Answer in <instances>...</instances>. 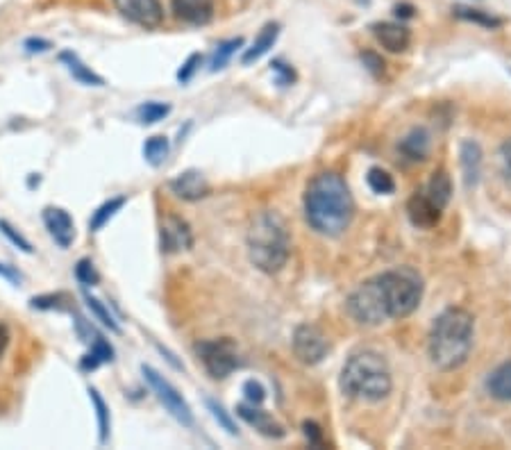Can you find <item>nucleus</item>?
<instances>
[{"label": "nucleus", "instance_id": "1", "mask_svg": "<svg viewBox=\"0 0 511 450\" xmlns=\"http://www.w3.org/2000/svg\"><path fill=\"white\" fill-rule=\"evenodd\" d=\"M305 221L321 237H341L355 218V199L346 180L334 171L314 175L305 189Z\"/></svg>", "mask_w": 511, "mask_h": 450}, {"label": "nucleus", "instance_id": "2", "mask_svg": "<svg viewBox=\"0 0 511 450\" xmlns=\"http://www.w3.org/2000/svg\"><path fill=\"white\" fill-rule=\"evenodd\" d=\"M475 318L462 307H448L446 312L434 318V326L427 339V352L439 371H455L464 367L471 355Z\"/></svg>", "mask_w": 511, "mask_h": 450}, {"label": "nucleus", "instance_id": "3", "mask_svg": "<svg viewBox=\"0 0 511 450\" xmlns=\"http://www.w3.org/2000/svg\"><path fill=\"white\" fill-rule=\"evenodd\" d=\"M246 246L255 268L268 276L282 271L291 255V237L284 218L271 209L253 217L246 234Z\"/></svg>", "mask_w": 511, "mask_h": 450}, {"label": "nucleus", "instance_id": "4", "mask_svg": "<svg viewBox=\"0 0 511 450\" xmlns=\"http://www.w3.org/2000/svg\"><path fill=\"white\" fill-rule=\"evenodd\" d=\"M341 389L355 401H384L393 389L391 369L384 355H380L378 351L353 352L341 371Z\"/></svg>", "mask_w": 511, "mask_h": 450}, {"label": "nucleus", "instance_id": "5", "mask_svg": "<svg viewBox=\"0 0 511 450\" xmlns=\"http://www.w3.org/2000/svg\"><path fill=\"white\" fill-rule=\"evenodd\" d=\"M375 280H378L380 296H382L389 321L407 318L409 314L416 312L423 301V292H425L421 273L409 267H400L380 273V276H375Z\"/></svg>", "mask_w": 511, "mask_h": 450}, {"label": "nucleus", "instance_id": "6", "mask_svg": "<svg viewBox=\"0 0 511 450\" xmlns=\"http://www.w3.org/2000/svg\"><path fill=\"white\" fill-rule=\"evenodd\" d=\"M196 352H198V360L203 361L205 371H207L209 378H214V380H225V378L232 376V373L241 367L237 346H234V342L228 339V336L200 342L198 346H196Z\"/></svg>", "mask_w": 511, "mask_h": 450}, {"label": "nucleus", "instance_id": "7", "mask_svg": "<svg viewBox=\"0 0 511 450\" xmlns=\"http://www.w3.org/2000/svg\"><path fill=\"white\" fill-rule=\"evenodd\" d=\"M141 373H144L146 382H148V386L153 389L155 396H157V401L166 407V412H169L178 423H182V426L187 428L194 426V412H191L189 403L182 398V394H180V391L175 389L162 373L155 371L153 367H146L144 364V367H141Z\"/></svg>", "mask_w": 511, "mask_h": 450}, {"label": "nucleus", "instance_id": "8", "mask_svg": "<svg viewBox=\"0 0 511 450\" xmlns=\"http://www.w3.org/2000/svg\"><path fill=\"white\" fill-rule=\"evenodd\" d=\"M293 355L298 357L303 364H321L330 352V342L328 336L323 335V330L318 326H312V323H303L293 330Z\"/></svg>", "mask_w": 511, "mask_h": 450}, {"label": "nucleus", "instance_id": "9", "mask_svg": "<svg viewBox=\"0 0 511 450\" xmlns=\"http://www.w3.org/2000/svg\"><path fill=\"white\" fill-rule=\"evenodd\" d=\"M114 7L123 19L141 28H159L164 21V7L159 0H114Z\"/></svg>", "mask_w": 511, "mask_h": 450}, {"label": "nucleus", "instance_id": "10", "mask_svg": "<svg viewBox=\"0 0 511 450\" xmlns=\"http://www.w3.org/2000/svg\"><path fill=\"white\" fill-rule=\"evenodd\" d=\"M159 239H162V250L164 252H182L194 248V233L191 225L178 214H166L159 225Z\"/></svg>", "mask_w": 511, "mask_h": 450}, {"label": "nucleus", "instance_id": "11", "mask_svg": "<svg viewBox=\"0 0 511 450\" xmlns=\"http://www.w3.org/2000/svg\"><path fill=\"white\" fill-rule=\"evenodd\" d=\"M171 10L178 21L187 25H207L212 23L214 14H216V7H214V0H171Z\"/></svg>", "mask_w": 511, "mask_h": 450}, {"label": "nucleus", "instance_id": "12", "mask_svg": "<svg viewBox=\"0 0 511 450\" xmlns=\"http://www.w3.org/2000/svg\"><path fill=\"white\" fill-rule=\"evenodd\" d=\"M237 416L239 419H244L250 428H255L259 435L268 437V439H282V437L287 435L282 423H278L273 416L264 412L259 405H250V403L248 405H239Z\"/></svg>", "mask_w": 511, "mask_h": 450}, {"label": "nucleus", "instance_id": "13", "mask_svg": "<svg viewBox=\"0 0 511 450\" xmlns=\"http://www.w3.org/2000/svg\"><path fill=\"white\" fill-rule=\"evenodd\" d=\"M171 191L178 196V199L187 200V203H196V200H203L205 196L209 193V183L200 171L196 168H189V171H184L180 174L178 178H173L169 183Z\"/></svg>", "mask_w": 511, "mask_h": 450}, {"label": "nucleus", "instance_id": "14", "mask_svg": "<svg viewBox=\"0 0 511 450\" xmlns=\"http://www.w3.org/2000/svg\"><path fill=\"white\" fill-rule=\"evenodd\" d=\"M378 44L382 48H387L389 53H405L412 44V32H409L407 25L402 23H391V21H382V23H375L371 28Z\"/></svg>", "mask_w": 511, "mask_h": 450}, {"label": "nucleus", "instance_id": "15", "mask_svg": "<svg viewBox=\"0 0 511 450\" xmlns=\"http://www.w3.org/2000/svg\"><path fill=\"white\" fill-rule=\"evenodd\" d=\"M44 225L50 233V237L55 239L60 248H69L75 239V225L73 218L66 209L62 208H46L44 209Z\"/></svg>", "mask_w": 511, "mask_h": 450}, {"label": "nucleus", "instance_id": "16", "mask_svg": "<svg viewBox=\"0 0 511 450\" xmlns=\"http://www.w3.org/2000/svg\"><path fill=\"white\" fill-rule=\"evenodd\" d=\"M441 214L443 209L437 208L425 191H416L407 203V217L416 228H434L441 221Z\"/></svg>", "mask_w": 511, "mask_h": 450}, {"label": "nucleus", "instance_id": "17", "mask_svg": "<svg viewBox=\"0 0 511 450\" xmlns=\"http://www.w3.org/2000/svg\"><path fill=\"white\" fill-rule=\"evenodd\" d=\"M459 162H462V171H464V183H466L468 189H475L477 183H480L482 175V149L477 141L473 139H466L462 144V150H459Z\"/></svg>", "mask_w": 511, "mask_h": 450}, {"label": "nucleus", "instance_id": "18", "mask_svg": "<svg viewBox=\"0 0 511 450\" xmlns=\"http://www.w3.org/2000/svg\"><path fill=\"white\" fill-rule=\"evenodd\" d=\"M278 37H280V23L271 21V23L264 25L262 30H259L257 39L253 41V46H250V48H246V53L241 55V64L250 66V64H255L257 60H262L264 55L273 48L275 41H278Z\"/></svg>", "mask_w": 511, "mask_h": 450}, {"label": "nucleus", "instance_id": "19", "mask_svg": "<svg viewBox=\"0 0 511 450\" xmlns=\"http://www.w3.org/2000/svg\"><path fill=\"white\" fill-rule=\"evenodd\" d=\"M430 144H432L430 132H427L425 128H414L407 137L402 139L398 149H400V153L405 155V157L412 159V162H423V159H427V155H430Z\"/></svg>", "mask_w": 511, "mask_h": 450}, {"label": "nucleus", "instance_id": "20", "mask_svg": "<svg viewBox=\"0 0 511 450\" xmlns=\"http://www.w3.org/2000/svg\"><path fill=\"white\" fill-rule=\"evenodd\" d=\"M60 62L66 66V71H69V73L73 75V80H78L80 84H87V87H103L105 84V80L100 78L96 71H91V66H87L85 62L80 60L75 53H71V50H66V53L60 55Z\"/></svg>", "mask_w": 511, "mask_h": 450}, {"label": "nucleus", "instance_id": "21", "mask_svg": "<svg viewBox=\"0 0 511 450\" xmlns=\"http://www.w3.org/2000/svg\"><path fill=\"white\" fill-rule=\"evenodd\" d=\"M487 391L496 401L511 403V360L502 361L487 378Z\"/></svg>", "mask_w": 511, "mask_h": 450}, {"label": "nucleus", "instance_id": "22", "mask_svg": "<svg viewBox=\"0 0 511 450\" xmlns=\"http://www.w3.org/2000/svg\"><path fill=\"white\" fill-rule=\"evenodd\" d=\"M425 193L430 196V200H432L437 208H441V209L448 208V203H450V199H452V180H450V175H448L446 168L434 171L430 183H427Z\"/></svg>", "mask_w": 511, "mask_h": 450}, {"label": "nucleus", "instance_id": "23", "mask_svg": "<svg viewBox=\"0 0 511 450\" xmlns=\"http://www.w3.org/2000/svg\"><path fill=\"white\" fill-rule=\"evenodd\" d=\"M89 346H91V351L82 357V361H80V367L85 369V371H96L100 364L114 361V348L110 346V342H107L103 335L96 336Z\"/></svg>", "mask_w": 511, "mask_h": 450}, {"label": "nucleus", "instance_id": "24", "mask_svg": "<svg viewBox=\"0 0 511 450\" xmlns=\"http://www.w3.org/2000/svg\"><path fill=\"white\" fill-rule=\"evenodd\" d=\"M125 205V199L123 196H119V199H112L107 200V203L100 205L98 209H96L94 214H91V221H89V228L91 233H98V230H103L107 223L112 221V218L116 217V214L121 212V208Z\"/></svg>", "mask_w": 511, "mask_h": 450}, {"label": "nucleus", "instance_id": "25", "mask_svg": "<svg viewBox=\"0 0 511 450\" xmlns=\"http://www.w3.org/2000/svg\"><path fill=\"white\" fill-rule=\"evenodd\" d=\"M169 153H171V141L166 137H162V134L150 137L144 144V157L150 166H162V164L166 162V157H169Z\"/></svg>", "mask_w": 511, "mask_h": 450}, {"label": "nucleus", "instance_id": "26", "mask_svg": "<svg viewBox=\"0 0 511 450\" xmlns=\"http://www.w3.org/2000/svg\"><path fill=\"white\" fill-rule=\"evenodd\" d=\"M89 398L91 403H94L96 416H98V441L100 444H107V441H110V428H112L110 407H107V403L103 401V396H100L96 389H89Z\"/></svg>", "mask_w": 511, "mask_h": 450}, {"label": "nucleus", "instance_id": "27", "mask_svg": "<svg viewBox=\"0 0 511 450\" xmlns=\"http://www.w3.org/2000/svg\"><path fill=\"white\" fill-rule=\"evenodd\" d=\"M452 12H455L457 19L468 21V23L482 25V28H489V30H496V28H500V25H502V19H498V16L489 14V12L473 10V7H455V10H452Z\"/></svg>", "mask_w": 511, "mask_h": 450}, {"label": "nucleus", "instance_id": "28", "mask_svg": "<svg viewBox=\"0 0 511 450\" xmlns=\"http://www.w3.org/2000/svg\"><path fill=\"white\" fill-rule=\"evenodd\" d=\"M366 183L368 187L375 193H380V196H389V193L396 191V180H393V175L380 166H373L371 171H368Z\"/></svg>", "mask_w": 511, "mask_h": 450}, {"label": "nucleus", "instance_id": "29", "mask_svg": "<svg viewBox=\"0 0 511 450\" xmlns=\"http://www.w3.org/2000/svg\"><path fill=\"white\" fill-rule=\"evenodd\" d=\"M171 115V105L169 103H157V100H150V103H144L139 109H137V119L144 125H153L159 123L162 119Z\"/></svg>", "mask_w": 511, "mask_h": 450}, {"label": "nucleus", "instance_id": "30", "mask_svg": "<svg viewBox=\"0 0 511 450\" xmlns=\"http://www.w3.org/2000/svg\"><path fill=\"white\" fill-rule=\"evenodd\" d=\"M241 46H244V39H241V37H237V39L221 41V44L216 46V50H214V57H212V64H209V69L212 71L225 69V66H228V62H230V57H232V55L237 53Z\"/></svg>", "mask_w": 511, "mask_h": 450}, {"label": "nucleus", "instance_id": "31", "mask_svg": "<svg viewBox=\"0 0 511 450\" xmlns=\"http://www.w3.org/2000/svg\"><path fill=\"white\" fill-rule=\"evenodd\" d=\"M85 302H87V307H89V310H91V314H94V317L98 318V321L103 323L105 327H110L112 332H116V335H119L121 326H119V323H116V318L112 317L110 310H107V307H105L103 302L98 301V298H94V296H89V293H85Z\"/></svg>", "mask_w": 511, "mask_h": 450}, {"label": "nucleus", "instance_id": "32", "mask_svg": "<svg viewBox=\"0 0 511 450\" xmlns=\"http://www.w3.org/2000/svg\"><path fill=\"white\" fill-rule=\"evenodd\" d=\"M75 277H78V283L85 284V287H96V284L100 283V273L96 271L91 259H80V262L75 264Z\"/></svg>", "mask_w": 511, "mask_h": 450}, {"label": "nucleus", "instance_id": "33", "mask_svg": "<svg viewBox=\"0 0 511 450\" xmlns=\"http://www.w3.org/2000/svg\"><path fill=\"white\" fill-rule=\"evenodd\" d=\"M207 410L212 412V416H214V420L219 423L223 430H228L230 435H237V426H234V420H232V416H230V412H225V407L221 405V403H216L214 398H207Z\"/></svg>", "mask_w": 511, "mask_h": 450}, {"label": "nucleus", "instance_id": "34", "mask_svg": "<svg viewBox=\"0 0 511 450\" xmlns=\"http://www.w3.org/2000/svg\"><path fill=\"white\" fill-rule=\"evenodd\" d=\"M244 396L250 405H262L266 401V389H264L262 382L257 380H246L244 382Z\"/></svg>", "mask_w": 511, "mask_h": 450}, {"label": "nucleus", "instance_id": "35", "mask_svg": "<svg viewBox=\"0 0 511 450\" xmlns=\"http://www.w3.org/2000/svg\"><path fill=\"white\" fill-rule=\"evenodd\" d=\"M203 64V55H198V53H194V55H189V60L184 62L182 64V69L178 71V80L180 82H189L191 78H194V73L198 71V66Z\"/></svg>", "mask_w": 511, "mask_h": 450}, {"label": "nucleus", "instance_id": "36", "mask_svg": "<svg viewBox=\"0 0 511 450\" xmlns=\"http://www.w3.org/2000/svg\"><path fill=\"white\" fill-rule=\"evenodd\" d=\"M0 230H3V233H5V237L10 239V242L14 243V246H19L21 250H23V252H32V246H30V242H28V239H25L23 234H19V233H16V230L12 228L10 223H7V221H0Z\"/></svg>", "mask_w": 511, "mask_h": 450}, {"label": "nucleus", "instance_id": "37", "mask_svg": "<svg viewBox=\"0 0 511 450\" xmlns=\"http://www.w3.org/2000/svg\"><path fill=\"white\" fill-rule=\"evenodd\" d=\"M271 69H273V73L278 75V84H282V87L296 82V71H293L289 64H284L282 60H275L273 64H271Z\"/></svg>", "mask_w": 511, "mask_h": 450}, {"label": "nucleus", "instance_id": "38", "mask_svg": "<svg viewBox=\"0 0 511 450\" xmlns=\"http://www.w3.org/2000/svg\"><path fill=\"white\" fill-rule=\"evenodd\" d=\"M64 296H39V298H32V307L35 310H62L60 301Z\"/></svg>", "mask_w": 511, "mask_h": 450}, {"label": "nucleus", "instance_id": "39", "mask_svg": "<svg viewBox=\"0 0 511 450\" xmlns=\"http://www.w3.org/2000/svg\"><path fill=\"white\" fill-rule=\"evenodd\" d=\"M303 430H305V437L309 439V444L323 446V430L318 428V423H314V420H305Z\"/></svg>", "mask_w": 511, "mask_h": 450}, {"label": "nucleus", "instance_id": "40", "mask_svg": "<svg viewBox=\"0 0 511 450\" xmlns=\"http://www.w3.org/2000/svg\"><path fill=\"white\" fill-rule=\"evenodd\" d=\"M362 60H364V64L368 66V71H371V73L382 75L384 62H382V57H380V55H375V53H364V55H362Z\"/></svg>", "mask_w": 511, "mask_h": 450}, {"label": "nucleus", "instance_id": "41", "mask_svg": "<svg viewBox=\"0 0 511 450\" xmlns=\"http://www.w3.org/2000/svg\"><path fill=\"white\" fill-rule=\"evenodd\" d=\"M500 162H502V174L511 183V139H507L500 149Z\"/></svg>", "mask_w": 511, "mask_h": 450}, {"label": "nucleus", "instance_id": "42", "mask_svg": "<svg viewBox=\"0 0 511 450\" xmlns=\"http://www.w3.org/2000/svg\"><path fill=\"white\" fill-rule=\"evenodd\" d=\"M23 48L28 50V53H48V50L53 48V44L46 39H35V37H32V39L25 41Z\"/></svg>", "mask_w": 511, "mask_h": 450}, {"label": "nucleus", "instance_id": "43", "mask_svg": "<svg viewBox=\"0 0 511 450\" xmlns=\"http://www.w3.org/2000/svg\"><path fill=\"white\" fill-rule=\"evenodd\" d=\"M0 276L7 277V280H10V283H14V284L23 283V276H21L16 268H12L10 264H0Z\"/></svg>", "mask_w": 511, "mask_h": 450}, {"label": "nucleus", "instance_id": "44", "mask_svg": "<svg viewBox=\"0 0 511 450\" xmlns=\"http://www.w3.org/2000/svg\"><path fill=\"white\" fill-rule=\"evenodd\" d=\"M7 344H10V330H7L5 323H0V357L5 355Z\"/></svg>", "mask_w": 511, "mask_h": 450}, {"label": "nucleus", "instance_id": "45", "mask_svg": "<svg viewBox=\"0 0 511 450\" xmlns=\"http://www.w3.org/2000/svg\"><path fill=\"white\" fill-rule=\"evenodd\" d=\"M414 7L409 5V3H402V5L396 7V16H400V19H412L414 16Z\"/></svg>", "mask_w": 511, "mask_h": 450}]
</instances>
